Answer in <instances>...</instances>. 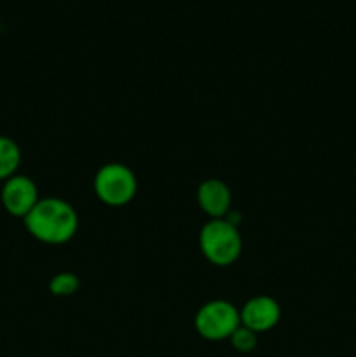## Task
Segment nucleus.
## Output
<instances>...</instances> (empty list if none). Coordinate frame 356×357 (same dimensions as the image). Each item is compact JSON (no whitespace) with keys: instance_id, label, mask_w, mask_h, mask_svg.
<instances>
[{"instance_id":"nucleus-1","label":"nucleus","mask_w":356,"mask_h":357,"mask_svg":"<svg viewBox=\"0 0 356 357\" xmlns=\"http://www.w3.org/2000/svg\"><path fill=\"white\" fill-rule=\"evenodd\" d=\"M24 229L34 239L59 246L72 239L79 229V216L70 202L59 197H44L23 218Z\"/></svg>"},{"instance_id":"nucleus-2","label":"nucleus","mask_w":356,"mask_h":357,"mask_svg":"<svg viewBox=\"0 0 356 357\" xmlns=\"http://www.w3.org/2000/svg\"><path fill=\"white\" fill-rule=\"evenodd\" d=\"M199 248L209 264L216 267H229L241 257L243 239L237 225L229 220H209L199 232Z\"/></svg>"},{"instance_id":"nucleus-3","label":"nucleus","mask_w":356,"mask_h":357,"mask_svg":"<svg viewBox=\"0 0 356 357\" xmlns=\"http://www.w3.org/2000/svg\"><path fill=\"white\" fill-rule=\"evenodd\" d=\"M94 192L103 204L122 208L135 199L138 192L136 174L121 162H108L94 176Z\"/></svg>"},{"instance_id":"nucleus-4","label":"nucleus","mask_w":356,"mask_h":357,"mask_svg":"<svg viewBox=\"0 0 356 357\" xmlns=\"http://www.w3.org/2000/svg\"><path fill=\"white\" fill-rule=\"evenodd\" d=\"M199 337L208 342L229 340L241 326L239 310L227 300H212L198 310L194 319Z\"/></svg>"},{"instance_id":"nucleus-5","label":"nucleus","mask_w":356,"mask_h":357,"mask_svg":"<svg viewBox=\"0 0 356 357\" xmlns=\"http://www.w3.org/2000/svg\"><path fill=\"white\" fill-rule=\"evenodd\" d=\"M38 201V187L30 176L14 174L0 185V206L14 218H24Z\"/></svg>"},{"instance_id":"nucleus-6","label":"nucleus","mask_w":356,"mask_h":357,"mask_svg":"<svg viewBox=\"0 0 356 357\" xmlns=\"http://www.w3.org/2000/svg\"><path fill=\"white\" fill-rule=\"evenodd\" d=\"M241 324L255 333H265L272 330L281 319V307L272 296L258 295L248 300L239 310Z\"/></svg>"},{"instance_id":"nucleus-7","label":"nucleus","mask_w":356,"mask_h":357,"mask_svg":"<svg viewBox=\"0 0 356 357\" xmlns=\"http://www.w3.org/2000/svg\"><path fill=\"white\" fill-rule=\"evenodd\" d=\"M198 202L202 213H206L212 220L225 218L232 208V194L225 181L209 178L199 185Z\"/></svg>"},{"instance_id":"nucleus-8","label":"nucleus","mask_w":356,"mask_h":357,"mask_svg":"<svg viewBox=\"0 0 356 357\" xmlns=\"http://www.w3.org/2000/svg\"><path fill=\"white\" fill-rule=\"evenodd\" d=\"M21 166V149L13 138L0 135V183L17 174Z\"/></svg>"},{"instance_id":"nucleus-9","label":"nucleus","mask_w":356,"mask_h":357,"mask_svg":"<svg viewBox=\"0 0 356 357\" xmlns=\"http://www.w3.org/2000/svg\"><path fill=\"white\" fill-rule=\"evenodd\" d=\"M80 281L72 272H59L49 281V291L54 296H70L77 293Z\"/></svg>"},{"instance_id":"nucleus-10","label":"nucleus","mask_w":356,"mask_h":357,"mask_svg":"<svg viewBox=\"0 0 356 357\" xmlns=\"http://www.w3.org/2000/svg\"><path fill=\"white\" fill-rule=\"evenodd\" d=\"M230 345L236 349L237 352H243V354H248V352H253L258 345V335L255 331L248 330L241 324L236 331L232 333V337L229 338Z\"/></svg>"}]
</instances>
